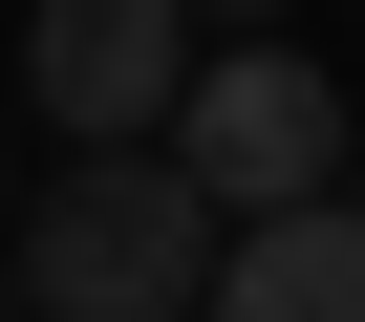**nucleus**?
Here are the masks:
<instances>
[{
  "label": "nucleus",
  "mask_w": 365,
  "mask_h": 322,
  "mask_svg": "<svg viewBox=\"0 0 365 322\" xmlns=\"http://www.w3.org/2000/svg\"><path fill=\"white\" fill-rule=\"evenodd\" d=\"M237 215L194 194V150H86L22 194V322H215Z\"/></svg>",
  "instance_id": "f257e3e1"
},
{
  "label": "nucleus",
  "mask_w": 365,
  "mask_h": 322,
  "mask_svg": "<svg viewBox=\"0 0 365 322\" xmlns=\"http://www.w3.org/2000/svg\"><path fill=\"white\" fill-rule=\"evenodd\" d=\"M172 150H194L215 215H322V194H365V129H344V86H322L301 43H215L194 108H172Z\"/></svg>",
  "instance_id": "f03ea898"
},
{
  "label": "nucleus",
  "mask_w": 365,
  "mask_h": 322,
  "mask_svg": "<svg viewBox=\"0 0 365 322\" xmlns=\"http://www.w3.org/2000/svg\"><path fill=\"white\" fill-rule=\"evenodd\" d=\"M194 65H215L194 0H22V108H43L65 150H172Z\"/></svg>",
  "instance_id": "7ed1b4c3"
},
{
  "label": "nucleus",
  "mask_w": 365,
  "mask_h": 322,
  "mask_svg": "<svg viewBox=\"0 0 365 322\" xmlns=\"http://www.w3.org/2000/svg\"><path fill=\"white\" fill-rule=\"evenodd\" d=\"M215 322H365V194H322V215H237Z\"/></svg>",
  "instance_id": "20e7f679"
},
{
  "label": "nucleus",
  "mask_w": 365,
  "mask_h": 322,
  "mask_svg": "<svg viewBox=\"0 0 365 322\" xmlns=\"http://www.w3.org/2000/svg\"><path fill=\"white\" fill-rule=\"evenodd\" d=\"M194 22H215V43H258V0H194Z\"/></svg>",
  "instance_id": "39448f33"
}]
</instances>
